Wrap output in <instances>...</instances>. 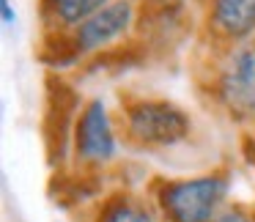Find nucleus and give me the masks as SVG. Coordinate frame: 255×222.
Returning <instances> with one entry per match:
<instances>
[{"instance_id":"nucleus-1","label":"nucleus","mask_w":255,"mask_h":222,"mask_svg":"<svg viewBox=\"0 0 255 222\" xmlns=\"http://www.w3.org/2000/svg\"><path fill=\"white\" fill-rule=\"evenodd\" d=\"M222 195L225 184L220 178H195L167 187L162 200L176 222H211Z\"/></svg>"},{"instance_id":"nucleus-2","label":"nucleus","mask_w":255,"mask_h":222,"mask_svg":"<svg viewBox=\"0 0 255 222\" xmlns=\"http://www.w3.org/2000/svg\"><path fill=\"white\" fill-rule=\"evenodd\" d=\"M129 123L132 132L145 143H159L170 145L187 134L189 121L178 107L167 102H140L129 110Z\"/></svg>"},{"instance_id":"nucleus-3","label":"nucleus","mask_w":255,"mask_h":222,"mask_svg":"<svg viewBox=\"0 0 255 222\" xmlns=\"http://www.w3.org/2000/svg\"><path fill=\"white\" fill-rule=\"evenodd\" d=\"M220 94L233 112H255V41L242 47L228 61L220 80Z\"/></svg>"},{"instance_id":"nucleus-4","label":"nucleus","mask_w":255,"mask_h":222,"mask_svg":"<svg viewBox=\"0 0 255 222\" xmlns=\"http://www.w3.org/2000/svg\"><path fill=\"white\" fill-rule=\"evenodd\" d=\"M132 25V6L129 3H113L105 6L102 11H96L94 17H88L77 30V50L91 52L99 47L110 44L113 39L124 33Z\"/></svg>"},{"instance_id":"nucleus-5","label":"nucleus","mask_w":255,"mask_h":222,"mask_svg":"<svg viewBox=\"0 0 255 222\" xmlns=\"http://www.w3.org/2000/svg\"><path fill=\"white\" fill-rule=\"evenodd\" d=\"M77 151L83 159H91V162L110 159L113 151H116V140H113L110 121H107V112L102 102H91L85 107L83 118H80Z\"/></svg>"},{"instance_id":"nucleus-6","label":"nucleus","mask_w":255,"mask_h":222,"mask_svg":"<svg viewBox=\"0 0 255 222\" xmlns=\"http://www.w3.org/2000/svg\"><path fill=\"white\" fill-rule=\"evenodd\" d=\"M214 22L225 36H250L255 30V0H214Z\"/></svg>"},{"instance_id":"nucleus-7","label":"nucleus","mask_w":255,"mask_h":222,"mask_svg":"<svg viewBox=\"0 0 255 222\" xmlns=\"http://www.w3.org/2000/svg\"><path fill=\"white\" fill-rule=\"evenodd\" d=\"M50 3L63 22H80L83 25L88 17H94L96 11L105 8L107 0H50Z\"/></svg>"},{"instance_id":"nucleus-8","label":"nucleus","mask_w":255,"mask_h":222,"mask_svg":"<svg viewBox=\"0 0 255 222\" xmlns=\"http://www.w3.org/2000/svg\"><path fill=\"white\" fill-rule=\"evenodd\" d=\"M102 222H154V217H151L148 211L137 209V206L118 203V206H113V209L107 211Z\"/></svg>"},{"instance_id":"nucleus-9","label":"nucleus","mask_w":255,"mask_h":222,"mask_svg":"<svg viewBox=\"0 0 255 222\" xmlns=\"http://www.w3.org/2000/svg\"><path fill=\"white\" fill-rule=\"evenodd\" d=\"M0 6H3V22L6 25H14V11H11V0H0Z\"/></svg>"},{"instance_id":"nucleus-10","label":"nucleus","mask_w":255,"mask_h":222,"mask_svg":"<svg viewBox=\"0 0 255 222\" xmlns=\"http://www.w3.org/2000/svg\"><path fill=\"white\" fill-rule=\"evenodd\" d=\"M217 222H247V217H244L242 211H225Z\"/></svg>"}]
</instances>
